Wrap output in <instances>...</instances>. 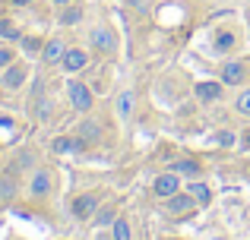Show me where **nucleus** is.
<instances>
[{"mask_svg":"<svg viewBox=\"0 0 250 240\" xmlns=\"http://www.w3.org/2000/svg\"><path fill=\"white\" fill-rule=\"evenodd\" d=\"M181 174L177 171H165V174H159V177L152 180V193L159 199H171L174 196V193H181Z\"/></svg>","mask_w":250,"mask_h":240,"instance_id":"obj_1","label":"nucleus"},{"mask_svg":"<svg viewBox=\"0 0 250 240\" xmlns=\"http://www.w3.org/2000/svg\"><path fill=\"white\" fill-rule=\"evenodd\" d=\"M89 44L98 51V54H114L117 51V38H114V32H111L108 25H95V29L89 32Z\"/></svg>","mask_w":250,"mask_h":240,"instance_id":"obj_2","label":"nucleus"},{"mask_svg":"<svg viewBox=\"0 0 250 240\" xmlns=\"http://www.w3.org/2000/svg\"><path fill=\"white\" fill-rule=\"evenodd\" d=\"M67 95H70V105H73L80 114H89L92 111V92H89V86H85V82H76L73 79L67 86Z\"/></svg>","mask_w":250,"mask_h":240,"instance_id":"obj_3","label":"nucleus"},{"mask_svg":"<svg viewBox=\"0 0 250 240\" xmlns=\"http://www.w3.org/2000/svg\"><path fill=\"white\" fill-rule=\"evenodd\" d=\"M61 67H63V73L76 76V73H83V70L89 67V54H85L83 48H67V54H63Z\"/></svg>","mask_w":250,"mask_h":240,"instance_id":"obj_4","label":"nucleus"},{"mask_svg":"<svg viewBox=\"0 0 250 240\" xmlns=\"http://www.w3.org/2000/svg\"><path fill=\"white\" fill-rule=\"evenodd\" d=\"M0 86L6 89V92H16V89L25 86V67L22 63H10V67L0 73Z\"/></svg>","mask_w":250,"mask_h":240,"instance_id":"obj_5","label":"nucleus"},{"mask_svg":"<svg viewBox=\"0 0 250 240\" xmlns=\"http://www.w3.org/2000/svg\"><path fill=\"white\" fill-rule=\"evenodd\" d=\"M165 203H168V212H171V215H187V212L196 209V199L190 196V193H174V196L165 199Z\"/></svg>","mask_w":250,"mask_h":240,"instance_id":"obj_6","label":"nucleus"},{"mask_svg":"<svg viewBox=\"0 0 250 240\" xmlns=\"http://www.w3.org/2000/svg\"><path fill=\"white\" fill-rule=\"evenodd\" d=\"M244 76H247V70H244L241 60H228L225 67H222V82H225V86H241Z\"/></svg>","mask_w":250,"mask_h":240,"instance_id":"obj_7","label":"nucleus"},{"mask_svg":"<svg viewBox=\"0 0 250 240\" xmlns=\"http://www.w3.org/2000/svg\"><path fill=\"white\" fill-rule=\"evenodd\" d=\"M92 212H98V196L83 193V196L73 199V215L76 218H92Z\"/></svg>","mask_w":250,"mask_h":240,"instance_id":"obj_8","label":"nucleus"},{"mask_svg":"<svg viewBox=\"0 0 250 240\" xmlns=\"http://www.w3.org/2000/svg\"><path fill=\"white\" fill-rule=\"evenodd\" d=\"M63 54H67V48H63L61 38H51V41L42 48V60H44V63H61Z\"/></svg>","mask_w":250,"mask_h":240,"instance_id":"obj_9","label":"nucleus"},{"mask_svg":"<svg viewBox=\"0 0 250 240\" xmlns=\"http://www.w3.org/2000/svg\"><path fill=\"white\" fill-rule=\"evenodd\" d=\"M48 193H51V174L48 171H38L35 177H32V184H29V196L42 199V196H48Z\"/></svg>","mask_w":250,"mask_h":240,"instance_id":"obj_10","label":"nucleus"},{"mask_svg":"<svg viewBox=\"0 0 250 240\" xmlns=\"http://www.w3.org/2000/svg\"><path fill=\"white\" fill-rule=\"evenodd\" d=\"M222 86H225V82H200L193 92H196L200 101H219L222 98Z\"/></svg>","mask_w":250,"mask_h":240,"instance_id":"obj_11","label":"nucleus"},{"mask_svg":"<svg viewBox=\"0 0 250 240\" xmlns=\"http://www.w3.org/2000/svg\"><path fill=\"white\" fill-rule=\"evenodd\" d=\"M133 108H136V95L130 92V89H127V92H121V95H117V101H114V111H117V117H124V120H127L130 114H133Z\"/></svg>","mask_w":250,"mask_h":240,"instance_id":"obj_12","label":"nucleus"},{"mask_svg":"<svg viewBox=\"0 0 250 240\" xmlns=\"http://www.w3.org/2000/svg\"><path fill=\"white\" fill-rule=\"evenodd\" d=\"M187 193L196 199V205H209V199H212V190H209L203 180H193V184H187Z\"/></svg>","mask_w":250,"mask_h":240,"instance_id":"obj_13","label":"nucleus"},{"mask_svg":"<svg viewBox=\"0 0 250 240\" xmlns=\"http://www.w3.org/2000/svg\"><path fill=\"white\" fill-rule=\"evenodd\" d=\"M130 234H133V231H130V222L124 215H117L114 224H111V237L114 240H130Z\"/></svg>","mask_w":250,"mask_h":240,"instance_id":"obj_14","label":"nucleus"},{"mask_svg":"<svg viewBox=\"0 0 250 240\" xmlns=\"http://www.w3.org/2000/svg\"><path fill=\"white\" fill-rule=\"evenodd\" d=\"M171 171L184 174V177H196V174H200V165H196V161H190V158H181V161H174V165H171Z\"/></svg>","mask_w":250,"mask_h":240,"instance_id":"obj_15","label":"nucleus"},{"mask_svg":"<svg viewBox=\"0 0 250 240\" xmlns=\"http://www.w3.org/2000/svg\"><path fill=\"white\" fill-rule=\"evenodd\" d=\"M83 19V10L76 3H70V6H63V13H61V25H76Z\"/></svg>","mask_w":250,"mask_h":240,"instance_id":"obj_16","label":"nucleus"},{"mask_svg":"<svg viewBox=\"0 0 250 240\" xmlns=\"http://www.w3.org/2000/svg\"><path fill=\"white\" fill-rule=\"evenodd\" d=\"M234 44H238L234 32H219V38H215V51H231Z\"/></svg>","mask_w":250,"mask_h":240,"instance_id":"obj_17","label":"nucleus"},{"mask_svg":"<svg viewBox=\"0 0 250 240\" xmlns=\"http://www.w3.org/2000/svg\"><path fill=\"white\" fill-rule=\"evenodd\" d=\"M234 111L244 114V117H250V89H244V92L238 95V101H234Z\"/></svg>","mask_w":250,"mask_h":240,"instance_id":"obj_18","label":"nucleus"},{"mask_svg":"<svg viewBox=\"0 0 250 240\" xmlns=\"http://www.w3.org/2000/svg\"><path fill=\"white\" fill-rule=\"evenodd\" d=\"M0 35H3L6 41H16V38H19V29L13 22H6V19H0Z\"/></svg>","mask_w":250,"mask_h":240,"instance_id":"obj_19","label":"nucleus"},{"mask_svg":"<svg viewBox=\"0 0 250 240\" xmlns=\"http://www.w3.org/2000/svg\"><path fill=\"white\" fill-rule=\"evenodd\" d=\"M51 111H54V105H51L48 98L38 101V117H42V120H48V117H51Z\"/></svg>","mask_w":250,"mask_h":240,"instance_id":"obj_20","label":"nucleus"},{"mask_svg":"<svg viewBox=\"0 0 250 240\" xmlns=\"http://www.w3.org/2000/svg\"><path fill=\"white\" fill-rule=\"evenodd\" d=\"M80 133H83V139H95V136L102 133V129H98L95 123H83V127H80Z\"/></svg>","mask_w":250,"mask_h":240,"instance_id":"obj_21","label":"nucleus"},{"mask_svg":"<svg viewBox=\"0 0 250 240\" xmlns=\"http://www.w3.org/2000/svg\"><path fill=\"white\" fill-rule=\"evenodd\" d=\"M10 63H13V51L10 48H0V73H3Z\"/></svg>","mask_w":250,"mask_h":240,"instance_id":"obj_22","label":"nucleus"},{"mask_svg":"<svg viewBox=\"0 0 250 240\" xmlns=\"http://www.w3.org/2000/svg\"><path fill=\"white\" fill-rule=\"evenodd\" d=\"M219 142H225V146H231V142H234V136H231V133H219Z\"/></svg>","mask_w":250,"mask_h":240,"instance_id":"obj_23","label":"nucleus"},{"mask_svg":"<svg viewBox=\"0 0 250 240\" xmlns=\"http://www.w3.org/2000/svg\"><path fill=\"white\" fill-rule=\"evenodd\" d=\"M51 3H54V6H70L73 0H51Z\"/></svg>","mask_w":250,"mask_h":240,"instance_id":"obj_24","label":"nucleus"},{"mask_svg":"<svg viewBox=\"0 0 250 240\" xmlns=\"http://www.w3.org/2000/svg\"><path fill=\"white\" fill-rule=\"evenodd\" d=\"M10 3H16V6H22V3H32V0H10Z\"/></svg>","mask_w":250,"mask_h":240,"instance_id":"obj_25","label":"nucleus"},{"mask_svg":"<svg viewBox=\"0 0 250 240\" xmlns=\"http://www.w3.org/2000/svg\"><path fill=\"white\" fill-rule=\"evenodd\" d=\"M95 240H114V237H111V234H98Z\"/></svg>","mask_w":250,"mask_h":240,"instance_id":"obj_26","label":"nucleus"},{"mask_svg":"<svg viewBox=\"0 0 250 240\" xmlns=\"http://www.w3.org/2000/svg\"><path fill=\"white\" fill-rule=\"evenodd\" d=\"M244 136H247V142H250V129H247V133H244Z\"/></svg>","mask_w":250,"mask_h":240,"instance_id":"obj_27","label":"nucleus"},{"mask_svg":"<svg viewBox=\"0 0 250 240\" xmlns=\"http://www.w3.org/2000/svg\"><path fill=\"white\" fill-rule=\"evenodd\" d=\"M247 22H250V13H247Z\"/></svg>","mask_w":250,"mask_h":240,"instance_id":"obj_28","label":"nucleus"}]
</instances>
